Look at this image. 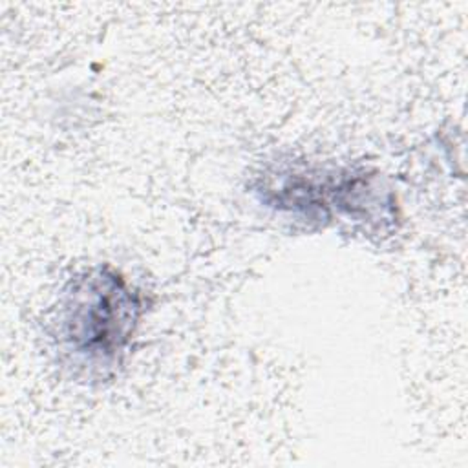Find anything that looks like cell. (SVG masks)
Here are the masks:
<instances>
[{"instance_id": "cell-1", "label": "cell", "mask_w": 468, "mask_h": 468, "mask_svg": "<svg viewBox=\"0 0 468 468\" xmlns=\"http://www.w3.org/2000/svg\"><path fill=\"white\" fill-rule=\"evenodd\" d=\"M144 311L141 294L110 267L75 278L58 311V349L88 373L106 375L122 358Z\"/></svg>"}]
</instances>
